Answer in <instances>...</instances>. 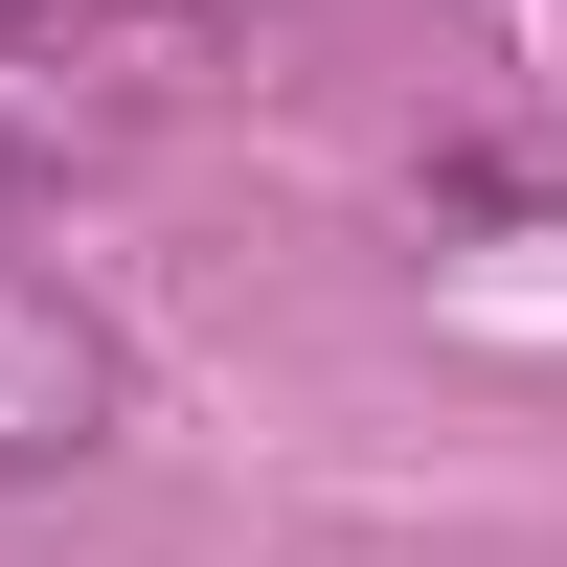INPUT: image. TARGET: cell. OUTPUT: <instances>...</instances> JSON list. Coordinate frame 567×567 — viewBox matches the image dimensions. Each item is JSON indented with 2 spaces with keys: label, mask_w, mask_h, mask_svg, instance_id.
I'll return each instance as SVG.
<instances>
[{
  "label": "cell",
  "mask_w": 567,
  "mask_h": 567,
  "mask_svg": "<svg viewBox=\"0 0 567 567\" xmlns=\"http://www.w3.org/2000/svg\"><path fill=\"white\" fill-rule=\"evenodd\" d=\"M0 45H45V0H0Z\"/></svg>",
  "instance_id": "cell-2"
},
{
  "label": "cell",
  "mask_w": 567,
  "mask_h": 567,
  "mask_svg": "<svg viewBox=\"0 0 567 567\" xmlns=\"http://www.w3.org/2000/svg\"><path fill=\"white\" fill-rule=\"evenodd\" d=\"M91 432H114V341L69 318V272L0 250V477H45V454H91Z\"/></svg>",
  "instance_id": "cell-1"
}]
</instances>
